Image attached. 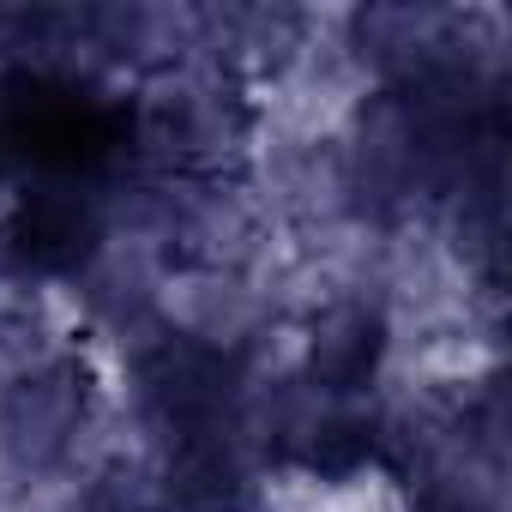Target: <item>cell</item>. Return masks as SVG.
<instances>
[{"label":"cell","mask_w":512,"mask_h":512,"mask_svg":"<svg viewBox=\"0 0 512 512\" xmlns=\"http://www.w3.org/2000/svg\"><path fill=\"white\" fill-rule=\"evenodd\" d=\"M145 398L169 428H181V440L223 434L217 422L235 398V356L193 338H169L145 356Z\"/></svg>","instance_id":"cell-1"},{"label":"cell","mask_w":512,"mask_h":512,"mask_svg":"<svg viewBox=\"0 0 512 512\" xmlns=\"http://www.w3.org/2000/svg\"><path fill=\"white\" fill-rule=\"evenodd\" d=\"M97 247V211L85 193L73 187H43L25 193L19 217H13V253L37 272H73L85 253Z\"/></svg>","instance_id":"cell-2"},{"label":"cell","mask_w":512,"mask_h":512,"mask_svg":"<svg viewBox=\"0 0 512 512\" xmlns=\"http://www.w3.org/2000/svg\"><path fill=\"white\" fill-rule=\"evenodd\" d=\"M368 458H374V422H362V416H332L308 440V464L326 470V476H350Z\"/></svg>","instance_id":"cell-5"},{"label":"cell","mask_w":512,"mask_h":512,"mask_svg":"<svg viewBox=\"0 0 512 512\" xmlns=\"http://www.w3.org/2000/svg\"><path fill=\"white\" fill-rule=\"evenodd\" d=\"M380 320L368 314V308H344V314H332L326 326H320V338H314V374L332 386V392H356V386H368V374H374V362H380Z\"/></svg>","instance_id":"cell-4"},{"label":"cell","mask_w":512,"mask_h":512,"mask_svg":"<svg viewBox=\"0 0 512 512\" xmlns=\"http://www.w3.org/2000/svg\"><path fill=\"white\" fill-rule=\"evenodd\" d=\"M85 416V380L73 368H43L25 386H13L7 398V440L25 458H49L67 446V434Z\"/></svg>","instance_id":"cell-3"}]
</instances>
